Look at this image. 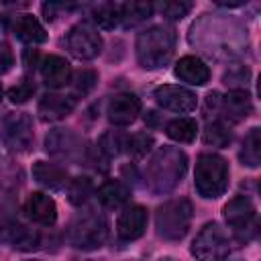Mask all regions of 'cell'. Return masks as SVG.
Here are the masks:
<instances>
[{
	"mask_svg": "<svg viewBox=\"0 0 261 261\" xmlns=\"http://www.w3.org/2000/svg\"><path fill=\"white\" fill-rule=\"evenodd\" d=\"M41 77L49 88H63L71 82V65L59 55H47L41 61Z\"/></svg>",
	"mask_w": 261,
	"mask_h": 261,
	"instance_id": "e0dca14e",
	"label": "cell"
},
{
	"mask_svg": "<svg viewBox=\"0 0 261 261\" xmlns=\"http://www.w3.org/2000/svg\"><path fill=\"white\" fill-rule=\"evenodd\" d=\"M228 253H230L228 234L216 222H208L192 243V255L198 261H224Z\"/></svg>",
	"mask_w": 261,
	"mask_h": 261,
	"instance_id": "8992f818",
	"label": "cell"
},
{
	"mask_svg": "<svg viewBox=\"0 0 261 261\" xmlns=\"http://www.w3.org/2000/svg\"><path fill=\"white\" fill-rule=\"evenodd\" d=\"M192 10V4L190 2H161L159 4V12L167 18V20H181L188 12Z\"/></svg>",
	"mask_w": 261,
	"mask_h": 261,
	"instance_id": "1f68e13d",
	"label": "cell"
},
{
	"mask_svg": "<svg viewBox=\"0 0 261 261\" xmlns=\"http://www.w3.org/2000/svg\"><path fill=\"white\" fill-rule=\"evenodd\" d=\"M33 177L49 190H63L69 184L67 171L55 163H49V161H37L33 165Z\"/></svg>",
	"mask_w": 261,
	"mask_h": 261,
	"instance_id": "ffe728a7",
	"label": "cell"
},
{
	"mask_svg": "<svg viewBox=\"0 0 261 261\" xmlns=\"http://www.w3.org/2000/svg\"><path fill=\"white\" fill-rule=\"evenodd\" d=\"M106 237H108L106 216L96 208H86L84 212H80L67 228L69 245H73L75 249H82V251L100 249L104 245Z\"/></svg>",
	"mask_w": 261,
	"mask_h": 261,
	"instance_id": "3957f363",
	"label": "cell"
},
{
	"mask_svg": "<svg viewBox=\"0 0 261 261\" xmlns=\"http://www.w3.org/2000/svg\"><path fill=\"white\" fill-rule=\"evenodd\" d=\"M10 65H12V51L6 43H2L0 45V71L10 69Z\"/></svg>",
	"mask_w": 261,
	"mask_h": 261,
	"instance_id": "e575fe53",
	"label": "cell"
},
{
	"mask_svg": "<svg viewBox=\"0 0 261 261\" xmlns=\"http://www.w3.org/2000/svg\"><path fill=\"white\" fill-rule=\"evenodd\" d=\"M94 192V184L90 177H73L67 184V194H69V202L73 206H82L88 202V198Z\"/></svg>",
	"mask_w": 261,
	"mask_h": 261,
	"instance_id": "f1b7e54d",
	"label": "cell"
},
{
	"mask_svg": "<svg viewBox=\"0 0 261 261\" xmlns=\"http://www.w3.org/2000/svg\"><path fill=\"white\" fill-rule=\"evenodd\" d=\"M126 141H128V135L120 130H108L102 135L98 151L106 157H116L120 153H126Z\"/></svg>",
	"mask_w": 261,
	"mask_h": 261,
	"instance_id": "4316f807",
	"label": "cell"
},
{
	"mask_svg": "<svg viewBox=\"0 0 261 261\" xmlns=\"http://www.w3.org/2000/svg\"><path fill=\"white\" fill-rule=\"evenodd\" d=\"M147 228V210L143 206H126L116 222V232L120 241H135L143 237Z\"/></svg>",
	"mask_w": 261,
	"mask_h": 261,
	"instance_id": "9a60e30c",
	"label": "cell"
},
{
	"mask_svg": "<svg viewBox=\"0 0 261 261\" xmlns=\"http://www.w3.org/2000/svg\"><path fill=\"white\" fill-rule=\"evenodd\" d=\"M212 106V112H218L222 120L228 122H241L253 112L251 96L245 90H230L226 96L210 94L208 96V108Z\"/></svg>",
	"mask_w": 261,
	"mask_h": 261,
	"instance_id": "8fae6325",
	"label": "cell"
},
{
	"mask_svg": "<svg viewBox=\"0 0 261 261\" xmlns=\"http://www.w3.org/2000/svg\"><path fill=\"white\" fill-rule=\"evenodd\" d=\"M90 16H92V20L98 27H102V29H114L116 24H120L122 4H118V2H100V4L92 6Z\"/></svg>",
	"mask_w": 261,
	"mask_h": 261,
	"instance_id": "603a6c76",
	"label": "cell"
},
{
	"mask_svg": "<svg viewBox=\"0 0 261 261\" xmlns=\"http://www.w3.org/2000/svg\"><path fill=\"white\" fill-rule=\"evenodd\" d=\"M90 261H94V259H90Z\"/></svg>",
	"mask_w": 261,
	"mask_h": 261,
	"instance_id": "74e56055",
	"label": "cell"
},
{
	"mask_svg": "<svg viewBox=\"0 0 261 261\" xmlns=\"http://www.w3.org/2000/svg\"><path fill=\"white\" fill-rule=\"evenodd\" d=\"M141 112V100L135 94H118L110 100L108 104V120L114 126H126L130 122H135V118Z\"/></svg>",
	"mask_w": 261,
	"mask_h": 261,
	"instance_id": "5bb4252c",
	"label": "cell"
},
{
	"mask_svg": "<svg viewBox=\"0 0 261 261\" xmlns=\"http://www.w3.org/2000/svg\"><path fill=\"white\" fill-rule=\"evenodd\" d=\"M130 198V188L124 184V181H118V179H108L104 181L100 188H98V200L114 210V208H122Z\"/></svg>",
	"mask_w": 261,
	"mask_h": 261,
	"instance_id": "44dd1931",
	"label": "cell"
},
{
	"mask_svg": "<svg viewBox=\"0 0 261 261\" xmlns=\"http://www.w3.org/2000/svg\"><path fill=\"white\" fill-rule=\"evenodd\" d=\"M14 35L27 45H39L47 41V33L43 24L31 14H20L14 20Z\"/></svg>",
	"mask_w": 261,
	"mask_h": 261,
	"instance_id": "7402d4cb",
	"label": "cell"
},
{
	"mask_svg": "<svg viewBox=\"0 0 261 261\" xmlns=\"http://www.w3.org/2000/svg\"><path fill=\"white\" fill-rule=\"evenodd\" d=\"M153 14V4L149 2H128V4H122V16H120V22L130 29V27H137L141 22H145L147 18H151Z\"/></svg>",
	"mask_w": 261,
	"mask_h": 261,
	"instance_id": "484cf974",
	"label": "cell"
},
{
	"mask_svg": "<svg viewBox=\"0 0 261 261\" xmlns=\"http://www.w3.org/2000/svg\"><path fill=\"white\" fill-rule=\"evenodd\" d=\"M33 94H35V84H33V80H29V77L20 80L16 86H12V88L8 90V98H10V102H14V104H24L29 98H33Z\"/></svg>",
	"mask_w": 261,
	"mask_h": 261,
	"instance_id": "d6a6232c",
	"label": "cell"
},
{
	"mask_svg": "<svg viewBox=\"0 0 261 261\" xmlns=\"http://www.w3.org/2000/svg\"><path fill=\"white\" fill-rule=\"evenodd\" d=\"M204 141L206 145H212V147H226L232 141V133L222 120H212L206 124Z\"/></svg>",
	"mask_w": 261,
	"mask_h": 261,
	"instance_id": "83f0119b",
	"label": "cell"
},
{
	"mask_svg": "<svg viewBox=\"0 0 261 261\" xmlns=\"http://www.w3.org/2000/svg\"><path fill=\"white\" fill-rule=\"evenodd\" d=\"M155 100L161 108H167L179 114L192 112L196 108V94L184 86H173V84L159 86L155 90Z\"/></svg>",
	"mask_w": 261,
	"mask_h": 261,
	"instance_id": "4fadbf2b",
	"label": "cell"
},
{
	"mask_svg": "<svg viewBox=\"0 0 261 261\" xmlns=\"http://www.w3.org/2000/svg\"><path fill=\"white\" fill-rule=\"evenodd\" d=\"M247 80H249V69L247 67H237V69H230L226 75H224V82H226V86L230 84V86H234V84H247Z\"/></svg>",
	"mask_w": 261,
	"mask_h": 261,
	"instance_id": "836d02e7",
	"label": "cell"
},
{
	"mask_svg": "<svg viewBox=\"0 0 261 261\" xmlns=\"http://www.w3.org/2000/svg\"><path fill=\"white\" fill-rule=\"evenodd\" d=\"M98 82V73L94 69H82L77 75H75V82H73V98L77 96H86L92 92V88L96 86Z\"/></svg>",
	"mask_w": 261,
	"mask_h": 261,
	"instance_id": "4dcf8cb0",
	"label": "cell"
},
{
	"mask_svg": "<svg viewBox=\"0 0 261 261\" xmlns=\"http://www.w3.org/2000/svg\"><path fill=\"white\" fill-rule=\"evenodd\" d=\"M161 261H175V259H171V257H165V259H161Z\"/></svg>",
	"mask_w": 261,
	"mask_h": 261,
	"instance_id": "d590c367",
	"label": "cell"
},
{
	"mask_svg": "<svg viewBox=\"0 0 261 261\" xmlns=\"http://www.w3.org/2000/svg\"><path fill=\"white\" fill-rule=\"evenodd\" d=\"M33 261H35V259H33Z\"/></svg>",
	"mask_w": 261,
	"mask_h": 261,
	"instance_id": "f35d334b",
	"label": "cell"
},
{
	"mask_svg": "<svg viewBox=\"0 0 261 261\" xmlns=\"http://www.w3.org/2000/svg\"><path fill=\"white\" fill-rule=\"evenodd\" d=\"M188 167V157L177 147H161L151 161L147 163V186L155 194H167L171 192L184 177Z\"/></svg>",
	"mask_w": 261,
	"mask_h": 261,
	"instance_id": "6da1fadb",
	"label": "cell"
},
{
	"mask_svg": "<svg viewBox=\"0 0 261 261\" xmlns=\"http://www.w3.org/2000/svg\"><path fill=\"white\" fill-rule=\"evenodd\" d=\"M75 102H77V98H73L71 94L69 96L47 94L39 102V114H41L43 120H61V118H65L67 114L73 112Z\"/></svg>",
	"mask_w": 261,
	"mask_h": 261,
	"instance_id": "ac0fdd59",
	"label": "cell"
},
{
	"mask_svg": "<svg viewBox=\"0 0 261 261\" xmlns=\"http://www.w3.org/2000/svg\"><path fill=\"white\" fill-rule=\"evenodd\" d=\"M24 212L35 224H41V226H51L57 218V206L53 198L43 192H35L29 196L24 204Z\"/></svg>",
	"mask_w": 261,
	"mask_h": 261,
	"instance_id": "2e32d148",
	"label": "cell"
},
{
	"mask_svg": "<svg viewBox=\"0 0 261 261\" xmlns=\"http://www.w3.org/2000/svg\"><path fill=\"white\" fill-rule=\"evenodd\" d=\"M151 147H153V137L149 133H135L126 141V153H130L133 157L147 155L151 151Z\"/></svg>",
	"mask_w": 261,
	"mask_h": 261,
	"instance_id": "f546056e",
	"label": "cell"
},
{
	"mask_svg": "<svg viewBox=\"0 0 261 261\" xmlns=\"http://www.w3.org/2000/svg\"><path fill=\"white\" fill-rule=\"evenodd\" d=\"M196 192L202 198H218L228 186V163L216 153H204L196 161Z\"/></svg>",
	"mask_w": 261,
	"mask_h": 261,
	"instance_id": "277c9868",
	"label": "cell"
},
{
	"mask_svg": "<svg viewBox=\"0 0 261 261\" xmlns=\"http://www.w3.org/2000/svg\"><path fill=\"white\" fill-rule=\"evenodd\" d=\"M255 218H257L255 204L247 196H234L224 206V220L241 241H249L255 234V226H257Z\"/></svg>",
	"mask_w": 261,
	"mask_h": 261,
	"instance_id": "ba28073f",
	"label": "cell"
},
{
	"mask_svg": "<svg viewBox=\"0 0 261 261\" xmlns=\"http://www.w3.org/2000/svg\"><path fill=\"white\" fill-rule=\"evenodd\" d=\"M175 75L186 82V84H192V86H204L208 80H210V69L208 65L196 57V55H186L177 61L175 65Z\"/></svg>",
	"mask_w": 261,
	"mask_h": 261,
	"instance_id": "d6986e66",
	"label": "cell"
},
{
	"mask_svg": "<svg viewBox=\"0 0 261 261\" xmlns=\"http://www.w3.org/2000/svg\"><path fill=\"white\" fill-rule=\"evenodd\" d=\"M0 241L20 251H33L43 245V237L37 230L29 228L14 214L6 210H0Z\"/></svg>",
	"mask_w": 261,
	"mask_h": 261,
	"instance_id": "9c48e42d",
	"label": "cell"
},
{
	"mask_svg": "<svg viewBox=\"0 0 261 261\" xmlns=\"http://www.w3.org/2000/svg\"><path fill=\"white\" fill-rule=\"evenodd\" d=\"M165 133H167L169 139H173V141H177V143H192V141L196 139L198 124H196L194 118L181 116V118H175V120L167 122Z\"/></svg>",
	"mask_w": 261,
	"mask_h": 261,
	"instance_id": "d4e9b609",
	"label": "cell"
},
{
	"mask_svg": "<svg viewBox=\"0 0 261 261\" xmlns=\"http://www.w3.org/2000/svg\"><path fill=\"white\" fill-rule=\"evenodd\" d=\"M0 98H2V86H0Z\"/></svg>",
	"mask_w": 261,
	"mask_h": 261,
	"instance_id": "8d00e7d4",
	"label": "cell"
},
{
	"mask_svg": "<svg viewBox=\"0 0 261 261\" xmlns=\"http://www.w3.org/2000/svg\"><path fill=\"white\" fill-rule=\"evenodd\" d=\"M192 222V204L186 198H175L159 206L155 216V226L159 237L165 241H179L186 237Z\"/></svg>",
	"mask_w": 261,
	"mask_h": 261,
	"instance_id": "5b68a950",
	"label": "cell"
},
{
	"mask_svg": "<svg viewBox=\"0 0 261 261\" xmlns=\"http://www.w3.org/2000/svg\"><path fill=\"white\" fill-rule=\"evenodd\" d=\"M243 165L247 167H257L261 161V130L259 128H251L243 141L241 153H239Z\"/></svg>",
	"mask_w": 261,
	"mask_h": 261,
	"instance_id": "cb8c5ba5",
	"label": "cell"
},
{
	"mask_svg": "<svg viewBox=\"0 0 261 261\" xmlns=\"http://www.w3.org/2000/svg\"><path fill=\"white\" fill-rule=\"evenodd\" d=\"M137 59L145 69L163 67L175 49V33L165 27H151L137 37Z\"/></svg>",
	"mask_w": 261,
	"mask_h": 261,
	"instance_id": "7a4b0ae2",
	"label": "cell"
},
{
	"mask_svg": "<svg viewBox=\"0 0 261 261\" xmlns=\"http://www.w3.org/2000/svg\"><path fill=\"white\" fill-rule=\"evenodd\" d=\"M0 137L10 153H27L33 147V120L24 112H8L0 122Z\"/></svg>",
	"mask_w": 261,
	"mask_h": 261,
	"instance_id": "52a82bcc",
	"label": "cell"
},
{
	"mask_svg": "<svg viewBox=\"0 0 261 261\" xmlns=\"http://www.w3.org/2000/svg\"><path fill=\"white\" fill-rule=\"evenodd\" d=\"M65 45L69 53L75 55L77 59H94L102 51V37L94 27L80 22L69 29L65 37Z\"/></svg>",
	"mask_w": 261,
	"mask_h": 261,
	"instance_id": "7c38bea8",
	"label": "cell"
},
{
	"mask_svg": "<svg viewBox=\"0 0 261 261\" xmlns=\"http://www.w3.org/2000/svg\"><path fill=\"white\" fill-rule=\"evenodd\" d=\"M45 147L53 157L61 161L77 163L86 157L84 139L71 128H53L45 139Z\"/></svg>",
	"mask_w": 261,
	"mask_h": 261,
	"instance_id": "30bf717a",
	"label": "cell"
}]
</instances>
